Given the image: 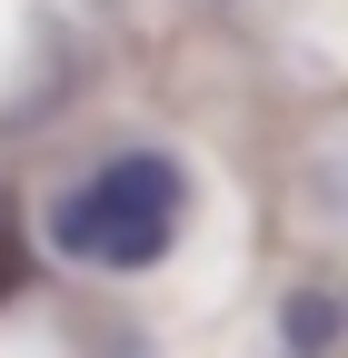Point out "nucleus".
Masks as SVG:
<instances>
[{
    "label": "nucleus",
    "instance_id": "obj_1",
    "mask_svg": "<svg viewBox=\"0 0 348 358\" xmlns=\"http://www.w3.org/2000/svg\"><path fill=\"white\" fill-rule=\"evenodd\" d=\"M180 229H189V169L169 150H150V140L90 159L70 189L40 199V249L90 268V279H140V268H159L180 249Z\"/></svg>",
    "mask_w": 348,
    "mask_h": 358
},
{
    "label": "nucleus",
    "instance_id": "obj_2",
    "mask_svg": "<svg viewBox=\"0 0 348 358\" xmlns=\"http://www.w3.org/2000/svg\"><path fill=\"white\" fill-rule=\"evenodd\" d=\"M338 329H348V299H328V289H298V299L279 308V338H289V358H319Z\"/></svg>",
    "mask_w": 348,
    "mask_h": 358
},
{
    "label": "nucleus",
    "instance_id": "obj_3",
    "mask_svg": "<svg viewBox=\"0 0 348 358\" xmlns=\"http://www.w3.org/2000/svg\"><path fill=\"white\" fill-rule=\"evenodd\" d=\"M10 279H20V249H10V229H0V299H10Z\"/></svg>",
    "mask_w": 348,
    "mask_h": 358
}]
</instances>
